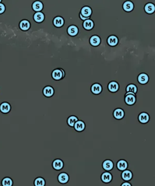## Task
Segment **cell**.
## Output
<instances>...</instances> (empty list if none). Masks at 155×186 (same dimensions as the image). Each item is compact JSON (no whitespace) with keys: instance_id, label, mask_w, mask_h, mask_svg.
<instances>
[{"instance_id":"obj_24","label":"cell","mask_w":155,"mask_h":186,"mask_svg":"<svg viewBox=\"0 0 155 186\" xmlns=\"http://www.w3.org/2000/svg\"><path fill=\"white\" fill-rule=\"evenodd\" d=\"M43 94L46 97H51L54 94V89L52 87L47 86L43 89Z\"/></svg>"},{"instance_id":"obj_33","label":"cell","mask_w":155,"mask_h":186,"mask_svg":"<svg viewBox=\"0 0 155 186\" xmlns=\"http://www.w3.org/2000/svg\"><path fill=\"white\" fill-rule=\"evenodd\" d=\"M121 186H132L131 184L128 181H125L121 184Z\"/></svg>"},{"instance_id":"obj_34","label":"cell","mask_w":155,"mask_h":186,"mask_svg":"<svg viewBox=\"0 0 155 186\" xmlns=\"http://www.w3.org/2000/svg\"><path fill=\"white\" fill-rule=\"evenodd\" d=\"M79 17H80V18L82 20V21H85V20H87V19H90V18H85V17H84V16H82V15H81V13H79Z\"/></svg>"},{"instance_id":"obj_26","label":"cell","mask_w":155,"mask_h":186,"mask_svg":"<svg viewBox=\"0 0 155 186\" xmlns=\"http://www.w3.org/2000/svg\"><path fill=\"white\" fill-rule=\"evenodd\" d=\"M78 28L75 25H72L69 26L67 29V33L71 36H75L77 35V34L78 33Z\"/></svg>"},{"instance_id":"obj_12","label":"cell","mask_w":155,"mask_h":186,"mask_svg":"<svg viewBox=\"0 0 155 186\" xmlns=\"http://www.w3.org/2000/svg\"><path fill=\"white\" fill-rule=\"evenodd\" d=\"M149 81V76L145 73H141L138 76V82L140 84L145 85L148 83Z\"/></svg>"},{"instance_id":"obj_21","label":"cell","mask_w":155,"mask_h":186,"mask_svg":"<svg viewBox=\"0 0 155 186\" xmlns=\"http://www.w3.org/2000/svg\"><path fill=\"white\" fill-rule=\"evenodd\" d=\"M91 91L95 95H99L102 91V87L98 83H95L91 87Z\"/></svg>"},{"instance_id":"obj_16","label":"cell","mask_w":155,"mask_h":186,"mask_svg":"<svg viewBox=\"0 0 155 186\" xmlns=\"http://www.w3.org/2000/svg\"><path fill=\"white\" fill-rule=\"evenodd\" d=\"M144 10L146 13L151 15L155 12V4L152 3H147L145 4Z\"/></svg>"},{"instance_id":"obj_22","label":"cell","mask_w":155,"mask_h":186,"mask_svg":"<svg viewBox=\"0 0 155 186\" xmlns=\"http://www.w3.org/2000/svg\"><path fill=\"white\" fill-rule=\"evenodd\" d=\"M94 22L90 19L84 21L83 23V27L87 30H92L94 27Z\"/></svg>"},{"instance_id":"obj_30","label":"cell","mask_w":155,"mask_h":186,"mask_svg":"<svg viewBox=\"0 0 155 186\" xmlns=\"http://www.w3.org/2000/svg\"><path fill=\"white\" fill-rule=\"evenodd\" d=\"M13 179L10 177H5L1 180L2 186H13Z\"/></svg>"},{"instance_id":"obj_3","label":"cell","mask_w":155,"mask_h":186,"mask_svg":"<svg viewBox=\"0 0 155 186\" xmlns=\"http://www.w3.org/2000/svg\"><path fill=\"white\" fill-rule=\"evenodd\" d=\"M64 164L62 159L57 158L53 161L52 167L54 170L59 171L64 168Z\"/></svg>"},{"instance_id":"obj_9","label":"cell","mask_w":155,"mask_h":186,"mask_svg":"<svg viewBox=\"0 0 155 186\" xmlns=\"http://www.w3.org/2000/svg\"><path fill=\"white\" fill-rule=\"evenodd\" d=\"M69 175L65 172H61L58 176V181L62 184H67L69 181Z\"/></svg>"},{"instance_id":"obj_5","label":"cell","mask_w":155,"mask_h":186,"mask_svg":"<svg viewBox=\"0 0 155 186\" xmlns=\"http://www.w3.org/2000/svg\"><path fill=\"white\" fill-rule=\"evenodd\" d=\"M101 179L104 183L108 184L112 182L113 179V175L109 172H105L101 174Z\"/></svg>"},{"instance_id":"obj_31","label":"cell","mask_w":155,"mask_h":186,"mask_svg":"<svg viewBox=\"0 0 155 186\" xmlns=\"http://www.w3.org/2000/svg\"><path fill=\"white\" fill-rule=\"evenodd\" d=\"M78 121V118L74 116V115H72V116H70L67 119V124L68 125L71 127H74V126L75 124V123Z\"/></svg>"},{"instance_id":"obj_25","label":"cell","mask_w":155,"mask_h":186,"mask_svg":"<svg viewBox=\"0 0 155 186\" xmlns=\"http://www.w3.org/2000/svg\"><path fill=\"white\" fill-rule=\"evenodd\" d=\"M53 24L56 27H61L64 24V19L61 16H56L53 19Z\"/></svg>"},{"instance_id":"obj_28","label":"cell","mask_w":155,"mask_h":186,"mask_svg":"<svg viewBox=\"0 0 155 186\" xmlns=\"http://www.w3.org/2000/svg\"><path fill=\"white\" fill-rule=\"evenodd\" d=\"M32 9L36 12H41L43 9V4L39 1H35L32 4Z\"/></svg>"},{"instance_id":"obj_20","label":"cell","mask_w":155,"mask_h":186,"mask_svg":"<svg viewBox=\"0 0 155 186\" xmlns=\"http://www.w3.org/2000/svg\"><path fill=\"white\" fill-rule=\"evenodd\" d=\"M11 110V106L9 103L4 102L0 105V111L3 113H8Z\"/></svg>"},{"instance_id":"obj_14","label":"cell","mask_w":155,"mask_h":186,"mask_svg":"<svg viewBox=\"0 0 155 186\" xmlns=\"http://www.w3.org/2000/svg\"><path fill=\"white\" fill-rule=\"evenodd\" d=\"M113 116L116 119H118V120L122 119V118H124L125 116V112L121 108H116L113 111Z\"/></svg>"},{"instance_id":"obj_7","label":"cell","mask_w":155,"mask_h":186,"mask_svg":"<svg viewBox=\"0 0 155 186\" xmlns=\"http://www.w3.org/2000/svg\"><path fill=\"white\" fill-rule=\"evenodd\" d=\"M128 167V164L125 159H119L116 163V168L119 171L123 172L127 169Z\"/></svg>"},{"instance_id":"obj_4","label":"cell","mask_w":155,"mask_h":186,"mask_svg":"<svg viewBox=\"0 0 155 186\" xmlns=\"http://www.w3.org/2000/svg\"><path fill=\"white\" fill-rule=\"evenodd\" d=\"M65 76L64 71L62 69H56L52 72V76L55 80H60L62 79Z\"/></svg>"},{"instance_id":"obj_6","label":"cell","mask_w":155,"mask_h":186,"mask_svg":"<svg viewBox=\"0 0 155 186\" xmlns=\"http://www.w3.org/2000/svg\"><path fill=\"white\" fill-rule=\"evenodd\" d=\"M107 41L108 46H110V47H115L118 45L119 43V39L116 35H112L108 37Z\"/></svg>"},{"instance_id":"obj_13","label":"cell","mask_w":155,"mask_h":186,"mask_svg":"<svg viewBox=\"0 0 155 186\" xmlns=\"http://www.w3.org/2000/svg\"><path fill=\"white\" fill-rule=\"evenodd\" d=\"M134 4L131 1H125L122 4V9L126 12H131L134 9Z\"/></svg>"},{"instance_id":"obj_27","label":"cell","mask_w":155,"mask_h":186,"mask_svg":"<svg viewBox=\"0 0 155 186\" xmlns=\"http://www.w3.org/2000/svg\"><path fill=\"white\" fill-rule=\"evenodd\" d=\"M45 18V16H44V13L41 12H36L33 15V19L36 23H41L44 20Z\"/></svg>"},{"instance_id":"obj_23","label":"cell","mask_w":155,"mask_h":186,"mask_svg":"<svg viewBox=\"0 0 155 186\" xmlns=\"http://www.w3.org/2000/svg\"><path fill=\"white\" fill-rule=\"evenodd\" d=\"M30 27V23L28 20H22L19 23V28L23 31H27Z\"/></svg>"},{"instance_id":"obj_19","label":"cell","mask_w":155,"mask_h":186,"mask_svg":"<svg viewBox=\"0 0 155 186\" xmlns=\"http://www.w3.org/2000/svg\"><path fill=\"white\" fill-rule=\"evenodd\" d=\"M90 44L94 47H96L99 46L101 44V40L99 36L98 35H93L90 38Z\"/></svg>"},{"instance_id":"obj_17","label":"cell","mask_w":155,"mask_h":186,"mask_svg":"<svg viewBox=\"0 0 155 186\" xmlns=\"http://www.w3.org/2000/svg\"><path fill=\"white\" fill-rule=\"evenodd\" d=\"M80 13L85 18H90L92 14V10L89 6H84L81 9Z\"/></svg>"},{"instance_id":"obj_8","label":"cell","mask_w":155,"mask_h":186,"mask_svg":"<svg viewBox=\"0 0 155 186\" xmlns=\"http://www.w3.org/2000/svg\"><path fill=\"white\" fill-rule=\"evenodd\" d=\"M138 87L134 84H129L125 88V95L129 94L135 95L138 92Z\"/></svg>"},{"instance_id":"obj_1","label":"cell","mask_w":155,"mask_h":186,"mask_svg":"<svg viewBox=\"0 0 155 186\" xmlns=\"http://www.w3.org/2000/svg\"><path fill=\"white\" fill-rule=\"evenodd\" d=\"M102 167L106 172L111 171L114 168V163L111 159H105L102 162Z\"/></svg>"},{"instance_id":"obj_18","label":"cell","mask_w":155,"mask_h":186,"mask_svg":"<svg viewBox=\"0 0 155 186\" xmlns=\"http://www.w3.org/2000/svg\"><path fill=\"white\" fill-rule=\"evenodd\" d=\"M74 129L76 131L78 132H81L84 131L85 129V124L83 121L78 120L74 126Z\"/></svg>"},{"instance_id":"obj_32","label":"cell","mask_w":155,"mask_h":186,"mask_svg":"<svg viewBox=\"0 0 155 186\" xmlns=\"http://www.w3.org/2000/svg\"><path fill=\"white\" fill-rule=\"evenodd\" d=\"M6 10V7L4 4L2 3H0V14L4 13V12Z\"/></svg>"},{"instance_id":"obj_2","label":"cell","mask_w":155,"mask_h":186,"mask_svg":"<svg viewBox=\"0 0 155 186\" xmlns=\"http://www.w3.org/2000/svg\"><path fill=\"white\" fill-rule=\"evenodd\" d=\"M124 101L125 104L128 106H133L134 105L136 102V96L133 94H129L127 95H125Z\"/></svg>"},{"instance_id":"obj_35","label":"cell","mask_w":155,"mask_h":186,"mask_svg":"<svg viewBox=\"0 0 155 186\" xmlns=\"http://www.w3.org/2000/svg\"><path fill=\"white\" fill-rule=\"evenodd\" d=\"M1 0H0V3H1Z\"/></svg>"},{"instance_id":"obj_10","label":"cell","mask_w":155,"mask_h":186,"mask_svg":"<svg viewBox=\"0 0 155 186\" xmlns=\"http://www.w3.org/2000/svg\"><path fill=\"white\" fill-rule=\"evenodd\" d=\"M108 90L112 93L117 92L119 89V85L118 82L115 81H112L110 82L108 84Z\"/></svg>"},{"instance_id":"obj_11","label":"cell","mask_w":155,"mask_h":186,"mask_svg":"<svg viewBox=\"0 0 155 186\" xmlns=\"http://www.w3.org/2000/svg\"><path fill=\"white\" fill-rule=\"evenodd\" d=\"M121 177L122 179L124 180V181H129L132 179L133 177V174L131 170L127 169L122 172L121 174Z\"/></svg>"},{"instance_id":"obj_15","label":"cell","mask_w":155,"mask_h":186,"mask_svg":"<svg viewBox=\"0 0 155 186\" xmlns=\"http://www.w3.org/2000/svg\"><path fill=\"white\" fill-rule=\"evenodd\" d=\"M138 121L140 123L145 124L150 121V116L147 112H141L138 115Z\"/></svg>"},{"instance_id":"obj_29","label":"cell","mask_w":155,"mask_h":186,"mask_svg":"<svg viewBox=\"0 0 155 186\" xmlns=\"http://www.w3.org/2000/svg\"><path fill=\"white\" fill-rule=\"evenodd\" d=\"M33 184L35 186H45L46 182L44 178L39 176L35 179Z\"/></svg>"}]
</instances>
